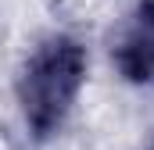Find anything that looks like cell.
<instances>
[{
	"mask_svg": "<svg viewBox=\"0 0 154 150\" xmlns=\"http://www.w3.org/2000/svg\"><path fill=\"white\" fill-rule=\"evenodd\" d=\"M122 68L133 79H154V0L140 7L136 29L122 46Z\"/></svg>",
	"mask_w": 154,
	"mask_h": 150,
	"instance_id": "7a4b0ae2",
	"label": "cell"
},
{
	"mask_svg": "<svg viewBox=\"0 0 154 150\" xmlns=\"http://www.w3.org/2000/svg\"><path fill=\"white\" fill-rule=\"evenodd\" d=\"M79 82H82V50L72 39H54L32 57L22 82V104L36 132H50L65 118L68 104L79 93Z\"/></svg>",
	"mask_w": 154,
	"mask_h": 150,
	"instance_id": "6da1fadb",
	"label": "cell"
}]
</instances>
